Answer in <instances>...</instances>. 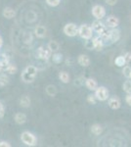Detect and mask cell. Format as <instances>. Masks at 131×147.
<instances>
[{
    "label": "cell",
    "instance_id": "obj_1",
    "mask_svg": "<svg viewBox=\"0 0 131 147\" xmlns=\"http://www.w3.org/2000/svg\"><path fill=\"white\" fill-rule=\"evenodd\" d=\"M92 32L93 30L91 27H89L88 25H81L78 28V34L79 36L83 39H90L92 38Z\"/></svg>",
    "mask_w": 131,
    "mask_h": 147
},
{
    "label": "cell",
    "instance_id": "obj_2",
    "mask_svg": "<svg viewBox=\"0 0 131 147\" xmlns=\"http://www.w3.org/2000/svg\"><path fill=\"white\" fill-rule=\"evenodd\" d=\"M21 139L26 145L28 146H34L36 144V137L33 136L32 134H30V131H25L21 136Z\"/></svg>",
    "mask_w": 131,
    "mask_h": 147
},
{
    "label": "cell",
    "instance_id": "obj_3",
    "mask_svg": "<svg viewBox=\"0 0 131 147\" xmlns=\"http://www.w3.org/2000/svg\"><path fill=\"white\" fill-rule=\"evenodd\" d=\"M95 96L100 101H106L109 98V91L107 90L106 87L99 86L95 90Z\"/></svg>",
    "mask_w": 131,
    "mask_h": 147
},
{
    "label": "cell",
    "instance_id": "obj_4",
    "mask_svg": "<svg viewBox=\"0 0 131 147\" xmlns=\"http://www.w3.org/2000/svg\"><path fill=\"white\" fill-rule=\"evenodd\" d=\"M64 32L68 36H75L77 34H78V28L77 25H75L73 23L67 24L65 28H64Z\"/></svg>",
    "mask_w": 131,
    "mask_h": 147
},
{
    "label": "cell",
    "instance_id": "obj_5",
    "mask_svg": "<svg viewBox=\"0 0 131 147\" xmlns=\"http://www.w3.org/2000/svg\"><path fill=\"white\" fill-rule=\"evenodd\" d=\"M52 55V51L49 49V47L45 46H40L37 50V56L40 59H43V60H48Z\"/></svg>",
    "mask_w": 131,
    "mask_h": 147
},
{
    "label": "cell",
    "instance_id": "obj_6",
    "mask_svg": "<svg viewBox=\"0 0 131 147\" xmlns=\"http://www.w3.org/2000/svg\"><path fill=\"white\" fill-rule=\"evenodd\" d=\"M92 15L94 16L97 20H101L106 15V10L103 6L101 5H95L92 8Z\"/></svg>",
    "mask_w": 131,
    "mask_h": 147
},
{
    "label": "cell",
    "instance_id": "obj_7",
    "mask_svg": "<svg viewBox=\"0 0 131 147\" xmlns=\"http://www.w3.org/2000/svg\"><path fill=\"white\" fill-rule=\"evenodd\" d=\"M118 24H120V20L116 17H115V16H110L106 21L107 27L110 28H116L118 26Z\"/></svg>",
    "mask_w": 131,
    "mask_h": 147
},
{
    "label": "cell",
    "instance_id": "obj_8",
    "mask_svg": "<svg viewBox=\"0 0 131 147\" xmlns=\"http://www.w3.org/2000/svg\"><path fill=\"white\" fill-rule=\"evenodd\" d=\"M92 30H95L98 34H100L102 32H104V30H106V26L102 22H100V20H97V21H95V22H93Z\"/></svg>",
    "mask_w": 131,
    "mask_h": 147
},
{
    "label": "cell",
    "instance_id": "obj_9",
    "mask_svg": "<svg viewBox=\"0 0 131 147\" xmlns=\"http://www.w3.org/2000/svg\"><path fill=\"white\" fill-rule=\"evenodd\" d=\"M92 43H93V48L97 51H101L103 49V46H104V41L103 39L101 38L100 36H97V37H94L92 40Z\"/></svg>",
    "mask_w": 131,
    "mask_h": 147
},
{
    "label": "cell",
    "instance_id": "obj_10",
    "mask_svg": "<svg viewBox=\"0 0 131 147\" xmlns=\"http://www.w3.org/2000/svg\"><path fill=\"white\" fill-rule=\"evenodd\" d=\"M120 32L116 28H112L110 30V41L111 42H116L120 39Z\"/></svg>",
    "mask_w": 131,
    "mask_h": 147
},
{
    "label": "cell",
    "instance_id": "obj_11",
    "mask_svg": "<svg viewBox=\"0 0 131 147\" xmlns=\"http://www.w3.org/2000/svg\"><path fill=\"white\" fill-rule=\"evenodd\" d=\"M77 62L80 66H82V67H88V66L90 65V59L87 55L81 54V55L78 56Z\"/></svg>",
    "mask_w": 131,
    "mask_h": 147
},
{
    "label": "cell",
    "instance_id": "obj_12",
    "mask_svg": "<svg viewBox=\"0 0 131 147\" xmlns=\"http://www.w3.org/2000/svg\"><path fill=\"white\" fill-rule=\"evenodd\" d=\"M46 28L43 27V26H37L34 30V34L37 37L39 38H43V37L46 35Z\"/></svg>",
    "mask_w": 131,
    "mask_h": 147
},
{
    "label": "cell",
    "instance_id": "obj_13",
    "mask_svg": "<svg viewBox=\"0 0 131 147\" xmlns=\"http://www.w3.org/2000/svg\"><path fill=\"white\" fill-rule=\"evenodd\" d=\"M85 85L89 90H96V88L98 87V84H97V82L93 79H87L85 80Z\"/></svg>",
    "mask_w": 131,
    "mask_h": 147
},
{
    "label": "cell",
    "instance_id": "obj_14",
    "mask_svg": "<svg viewBox=\"0 0 131 147\" xmlns=\"http://www.w3.org/2000/svg\"><path fill=\"white\" fill-rule=\"evenodd\" d=\"M21 78H22L23 82H27V84H30V82H32L33 80H35L34 76H32V75H30V74H28L25 70H24V72L22 73V76H21Z\"/></svg>",
    "mask_w": 131,
    "mask_h": 147
},
{
    "label": "cell",
    "instance_id": "obj_15",
    "mask_svg": "<svg viewBox=\"0 0 131 147\" xmlns=\"http://www.w3.org/2000/svg\"><path fill=\"white\" fill-rule=\"evenodd\" d=\"M109 106L110 108L114 109V110H116V109H118L120 107V101L118 98H116V97H114V98H111L109 100Z\"/></svg>",
    "mask_w": 131,
    "mask_h": 147
},
{
    "label": "cell",
    "instance_id": "obj_16",
    "mask_svg": "<svg viewBox=\"0 0 131 147\" xmlns=\"http://www.w3.org/2000/svg\"><path fill=\"white\" fill-rule=\"evenodd\" d=\"M15 122L19 125H23L27 122V116L24 113H18L15 115Z\"/></svg>",
    "mask_w": 131,
    "mask_h": 147
},
{
    "label": "cell",
    "instance_id": "obj_17",
    "mask_svg": "<svg viewBox=\"0 0 131 147\" xmlns=\"http://www.w3.org/2000/svg\"><path fill=\"white\" fill-rule=\"evenodd\" d=\"M16 15V12L13 10L12 8H9V7H7L3 10V16L5 17L6 19H12L14 18Z\"/></svg>",
    "mask_w": 131,
    "mask_h": 147
},
{
    "label": "cell",
    "instance_id": "obj_18",
    "mask_svg": "<svg viewBox=\"0 0 131 147\" xmlns=\"http://www.w3.org/2000/svg\"><path fill=\"white\" fill-rule=\"evenodd\" d=\"M102 131H103V127L98 124H95L91 127V132L93 134H95V136H99V134H101Z\"/></svg>",
    "mask_w": 131,
    "mask_h": 147
},
{
    "label": "cell",
    "instance_id": "obj_19",
    "mask_svg": "<svg viewBox=\"0 0 131 147\" xmlns=\"http://www.w3.org/2000/svg\"><path fill=\"white\" fill-rule=\"evenodd\" d=\"M20 104H21V106L24 107V108L30 107V97L27 96V95L23 96L22 98L20 99Z\"/></svg>",
    "mask_w": 131,
    "mask_h": 147
},
{
    "label": "cell",
    "instance_id": "obj_20",
    "mask_svg": "<svg viewBox=\"0 0 131 147\" xmlns=\"http://www.w3.org/2000/svg\"><path fill=\"white\" fill-rule=\"evenodd\" d=\"M59 79H60L64 84H68L70 82V76L69 74L65 72V71H62V72L59 73Z\"/></svg>",
    "mask_w": 131,
    "mask_h": 147
},
{
    "label": "cell",
    "instance_id": "obj_21",
    "mask_svg": "<svg viewBox=\"0 0 131 147\" xmlns=\"http://www.w3.org/2000/svg\"><path fill=\"white\" fill-rule=\"evenodd\" d=\"M49 47V49L51 50L52 52H56L59 50V48H60V44L58 43L57 41H55V40H51V41L48 43V45H47Z\"/></svg>",
    "mask_w": 131,
    "mask_h": 147
},
{
    "label": "cell",
    "instance_id": "obj_22",
    "mask_svg": "<svg viewBox=\"0 0 131 147\" xmlns=\"http://www.w3.org/2000/svg\"><path fill=\"white\" fill-rule=\"evenodd\" d=\"M46 93L48 94L49 96H55L57 93V88L55 85L50 84L46 87Z\"/></svg>",
    "mask_w": 131,
    "mask_h": 147
},
{
    "label": "cell",
    "instance_id": "obj_23",
    "mask_svg": "<svg viewBox=\"0 0 131 147\" xmlns=\"http://www.w3.org/2000/svg\"><path fill=\"white\" fill-rule=\"evenodd\" d=\"M0 64H1L2 70H6V68L8 67V65L10 64L9 58L5 55H2V59H1V61H0Z\"/></svg>",
    "mask_w": 131,
    "mask_h": 147
},
{
    "label": "cell",
    "instance_id": "obj_24",
    "mask_svg": "<svg viewBox=\"0 0 131 147\" xmlns=\"http://www.w3.org/2000/svg\"><path fill=\"white\" fill-rule=\"evenodd\" d=\"M25 71L28 74H30V75L34 76V77H36V75H37V69L35 68L34 66H28V67L25 69Z\"/></svg>",
    "mask_w": 131,
    "mask_h": 147
},
{
    "label": "cell",
    "instance_id": "obj_25",
    "mask_svg": "<svg viewBox=\"0 0 131 147\" xmlns=\"http://www.w3.org/2000/svg\"><path fill=\"white\" fill-rule=\"evenodd\" d=\"M115 63H116V66H118V67H123V66H124L125 64H126L124 56H118V58L116 59Z\"/></svg>",
    "mask_w": 131,
    "mask_h": 147
},
{
    "label": "cell",
    "instance_id": "obj_26",
    "mask_svg": "<svg viewBox=\"0 0 131 147\" xmlns=\"http://www.w3.org/2000/svg\"><path fill=\"white\" fill-rule=\"evenodd\" d=\"M8 82H9L8 76H6L5 74L0 75V85H1V86H4V85L8 84Z\"/></svg>",
    "mask_w": 131,
    "mask_h": 147
},
{
    "label": "cell",
    "instance_id": "obj_27",
    "mask_svg": "<svg viewBox=\"0 0 131 147\" xmlns=\"http://www.w3.org/2000/svg\"><path fill=\"white\" fill-rule=\"evenodd\" d=\"M123 89L126 93L131 94V80H126L123 84Z\"/></svg>",
    "mask_w": 131,
    "mask_h": 147
},
{
    "label": "cell",
    "instance_id": "obj_28",
    "mask_svg": "<svg viewBox=\"0 0 131 147\" xmlns=\"http://www.w3.org/2000/svg\"><path fill=\"white\" fill-rule=\"evenodd\" d=\"M122 73H123V76L127 79H130L131 78V67L129 66H125L122 70Z\"/></svg>",
    "mask_w": 131,
    "mask_h": 147
},
{
    "label": "cell",
    "instance_id": "obj_29",
    "mask_svg": "<svg viewBox=\"0 0 131 147\" xmlns=\"http://www.w3.org/2000/svg\"><path fill=\"white\" fill-rule=\"evenodd\" d=\"M5 71L7 73L10 74V75H13V74H16V72H17V67L15 65H13V64H9Z\"/></svg>",
    "mask_w": 131,
    "mask_h": 147
},
{
    "label": "cell",
    "instance_id": "obj_30",
    "mask_svg": "<svg viewBox=\"0 0 131 147\" xmlns=\"http://www.w3.org/2000/svg\"><path fill=\"white\" fill-rule=\"evenodd\" d=\"M52 59H53L54 63L59 64V63H61L62 59H63V55H62V54H59V53H55V54H53V56H52Z\"/></svg>",
    "mask_w": 131,
    "mask_h": 147
},
{
    "label": "cell",
    "instance_id": "obj_31",
    "mask_svg": "<svg viewBox=\"0 0 131 147\" xmlns=\"http://www.w3.org/2000/svg\"><path fill=\"white\" fill-rule=\"evenodd\" d=\"M46 2L49 6L55 7V6H58L59 4H60L61 0H46Z\"/></svg>",
    "mask_w": 131,
    "mask_h": 147
},
{
    "label": "cell",
    "instance_id": "obj_32",
    "mask_svg": "<svg viewBox=\"0 0 131 147\" xmlns=\"http://www.w3.org/2000/svg\"><path fill=\"white\" fill-rule=\"evenodd\" d=\"M96 96H95V94L93 95V94H89V95L87 96V101L89 102L90 104H96Z\"/></svg>",
    "mask_w": 131,
    "mask_h": 147
},
{
    "label": "cell",
    "instance_id": "obj_33",
    "mask_svg": "<svg viewBox=\"0 0 131 147\" xmlns=\"http://www.w3.org/2000/svg\"><path fill=\"white\" fill-rule=\"evenodd\" d=\"M4 114H5V108H4L3 104L0 102V118H3Z\"/></svg>",
    "mask_w": 131,
    "mask_h": 147
},
{
    "label": "cell",
    "instance_id": "obj_34",
    "mask_svg": "<svg viewBox=\"0 0 131 147\" xmlns=\"http://www.w3.org/2000/svg\"><path fill=\"white\" fill-rule=\"evenodd\" d=\"M124 58H125V61H126V64H128L131 61V53L130 52H127V53L124 55Z\"/></svg>",
    "mask_w": 131,
    "mask_h": 147
},
{
    "label": "cell",
    "instance_id": "obj_35",
    "mask_svg": "<svg viewBox=\"0 0 131 147\" xmlns=\"http://www.w3.org/2000/svg\"><path fill=\"white\" fill-rule=\"evenodd\" d=\"M106 1V3L108 4V5H111V6H114L116 4V2H118V0H105Z\"/></svg>",
    "mask_w": 131,
    "mask_h": 147
},
{
    "label": "cell",
    "instance_id": "obj_36",
    "mask_svg": "<svg viewBox=\"0 0 131 147\" xmlns=\"http://www.w3.org/2000/svg\"><path fill=\"white\" fill-rule=\"evenodd\" d=\"M11 145L6 141H0V147H10Z\"/></svg>",
    "mask_w": 131,
    "mask_h": 147
},
{
    "label": "cell",
    "instance_id": "obj_37",
    "mask_svg": "<svg viewBox=\"0 0 131 147\" xmlns=\"http://www.w3.org/2000/svg\"><path fill=\"white\" fill-rule=\"evenodd\" d=\"M125 101H126V103H127L128 105L131 106V94H128V95L126 96Z\"/></svg>",
    "mask_w": 131,
    "mask_h": 147
},
{
    "label": "cell",
    "instance_id": "obj_38",
    "mask_svg": "<svg viewBox=\"0 0 131 147\" xmlns=\"http://www.w3.org/2000/svg\"><path fill=\"white\" fill-rule=\"evenodd\" d=\"M2 45H3V40H2L1 36H0V47H1Z\"/></svg>",
    "mask_w": 131,
    "mask_h": 147
},
{
    "label": "cell",
    "instance_id": "obj_39",
    "mask_svg": "<svg viewBox=\"0 0 131 147\" xmlns=\"http://www.w3.org/2000/svg\"><path fill=\"white\" fill-rule=\"evenodd\" d=\"M2 71V67H1V64H0V72Z\"/></svg>",
    "mask_w": 131,
    "mask_h": 147
},
{
    "label": "cell",
    "instance_id": "obj_40",
    "mask_svg": "<svg viewBox=\"0 0 131 147\" xmlns=\"http://www.w3.org/2000/svg\"><path fill=\"white\" fill-rule=\"evenodd\" d=\"M130 79H131V78H130Z\"/></svg>",
    "mask_w": 131,
    "mask_h": 147
}]
</instances>
